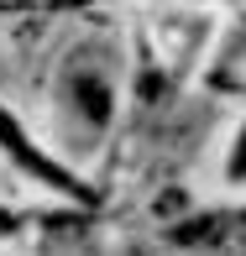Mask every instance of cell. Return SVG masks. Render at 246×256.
<instances>
[{
	"mask_svg": "<svg viewBox=\"0 0 246 256\" xmlns=\"http://www.w3.org/2000/svg\"><path fill=\"white\" fill-rule=\"evenodd\" d=\"M0 152H6L11 162H16L21 172H27V178H37V183H48V188H58V194H68V199H95V194L84 188V183L74 178V172L63 168V162H53L48 152H42V146H32V136L21 131L16 120H11L6 110H0Z\"/></svg>",
	"mask_w": 246,
	"mask_h": 256,
	"instance_id": "6da1fadb",
	"label": "cell"
},
{
	"mask_svg": "<svg viewBox=\"0 0 246 256\" xmlns=\"http://www.w3.org/2000/svg\"><path fill=\"white\" fill-rule=\"evenodd\" d=\"M63 100L74 104L79 115H84L89 126H110V84L100 78V68H84V63H74L63 74Z\"/></svg>",
	"mask_w": 246,
	"mask_h": 256,
	"instance_id": "7a4b0ae2",
	"label": "cell"
},
{
	"mask_svg": "<svg viewBox=\"0 0 246 256\" xmlns=\"http://www.w3.org/2000/svg\"><path fill=\"white\" fill-rule=\"evenodd\" d=\"M230 178H246V131H241L236 152H230Z\"/></svg>",
	"mask_w": 246,
	"mask_h": 256,
	"instance_id": "3957f363",
	"label": "cell"
}]
</instances>
